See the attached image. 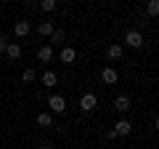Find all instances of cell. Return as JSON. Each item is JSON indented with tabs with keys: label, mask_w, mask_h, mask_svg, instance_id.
<instances>
[{
	"label": "cell",
	"mask_w": 159,
	"mask_h": 149,
	"mask_svg": "<svg viewBox=\"0 0 159 149\" xmlns=\"http://www.w3.org/2000/svg\"><path fill=\"white\" fill-rule=\"evenodd\" d=\"M48 107H51V112L61 115V112H66V99L64 96H51L48 99Z\"/></svg>",
	"instance_id": "6da1fadb"
},
{
	"label": "cell",
	"mask_w": 159,
	"mask_h": 149,
	"mask_svg": "<svg viewBox=\"0 0 159 149\" xmlns=\"http://www.w3.org/2000/svg\"><path fill=\"white\" fill-rule=\"evenodd\" d=\"M125 46H130V48H141V46H143V35L138 32V29H130V32L125 35Z\"/></svg>",
	"instance_id": "7a4b0ae2"
},
{
	"label": "cell",
	"mask_w": 159,
	"mask_h": 149,
	"mask_svg": "<svg viewBox=\"0 0 159 149\" xmlns=\"http://www.w3.org/2000/svg\"><path fill=\"white\" fill-rule=\"evenodd\" d=\"M96 104H98L96 93H85V96L80 99V109H82V112H93V109H96Z\"/></svg>",
	"instance_id": "3957f363"
},
{
	"label": "cell",
	"mask_w": 159,
	"mask_h": 149,
	"mask_svg": "<svg viewBox=\"0 0 159 149\" xmlns=\"http://www.w3.org/2000/svg\"><path fill=\"white\" fill-rule=\"evenodd\" d=\"M101 80L106 83V85H114V83L119 80V72H117L114 67H103V69H101Z\"/></svg>",
	"instance_id": "277c9868"
},
{
	"label": "cell",
	"mask_w": 159,
	"mask_h": 149,
	"mask_svg": "<svg viewBox=\"0 0 159 149\" xmlns=\"http://www.w3.org/2000/svg\"><path fill=\"white\" fill-rule=\"evenodd\" d=\"M114 131V136H130V131H133V125H130V120H125V117H122V120L117 123V125L111 128Z\"/></svg>",
	"instance_id": "5b68a950"
},
{
	"label": "cell",
	"mask_w": 159,
	"mask_h": 149,
	"mask_svg": "<svg viewBox=\"0 0 159 149\" xmlns=\"http://www.w3.org/2000/svg\"><path fill=\"white\" fill-rule=\"evenodd\" d=\"M58 59H61L64 64H72L74 59H77V51H74L72 46H66V48H61V53H58Z\"/></svg>",
	"instance_id": "8992f818"
},
{
	"label": "cell",
	"mask_w": 159,
	"mask_h": 149,
	"mask_svg": "<svg viewBox=\"0 0 159 149\" xmlns=\"http://www.w3.org/2000/svg\"><path fill=\"white\" fill-rule=\"evenodd\" d=\"M114 109H117L119 115H125L127 109H130V99H127V96H117V99H114Z\"/></svg>",
	"instance_id": "52a82bcc"
},
{
	"label": "cell",
	"mask_w": 159,
	"mask_h": 149,
	"mask_svg": "<svg viewBox=\"0 0 159 149\" xmlns=\"http://www.w3.org/2000/svg\"><path fill=\"white\" fill-rule=\"evenodd\" d=\"M37 59L43 64H48L53 59V46H43V48H37Z\"/></svg>",
	"instance_id": "ba28073f"
},
{
	"label": "cell",
	"mask_w": 159,
	"mask_h": 149,
	"mask_svg": "<svg viewBox=\"0 0 159 149\" xmlns=\"http://www.w3.org/2000/svg\"><path fill=\"white\" fill-rule=\"evenodd\" d=\"M29 29H32V27H29V22H16V24H13V32H16V37H27Z\"/></svg>",
	"instance_id": "9c48e42d"
},
{
	"label": "cell",
	"mask_w": 159,
	"mask_h": 149,
	"mask_svg": "<svg viewBox=\"0 0 159 149\" xmlns=\"http://www.w3.org/2000/svg\"><path fill=\"white\" fill-rule=\"evenodd\" d=\"M56 83H58V74L56 72H43V85H45V88H53Z\"/></svg>",
	"instance_id": "30bf717a"
},
{
	"label": "cell",
	"mask_w": 159,
	"mask_h": 149,
	"mask_svg": "<svg viewBox=\"0 0 159 149\" xmlns=\"http://www.w3.org/2000/svg\"><path fill=\"white\" fill-rule=\"evenodd\" d=\"M37 125L51 128V125H53V115H51V112H40V115H37Z\"/></svg>",
	"instance_id": "8fae6325"
},
{
	"label": "cell",
	"mask_w": 159,
	"mask_h": 149,
	"mask_svg": "<svg viewBox=\"0 0 159 149\" xmlns=\"http://www.w3.org/2000/svg\"><path fill=\"white\" fill-rule=\"evenodd\" d=\"M6 53H8L11 59H19V56H21V46H19V43H8V46H6Z\"/></svg>",
	"instance_id": "7c38bea8"
},
{
	"label": "cell",
	"mask_w": 159,
	"mask_h": 149,
	"mask_svg": "<svg viewBox=\"0 0 159 149\" xmlns=\"http://www.w3.org/2000/svg\"><path fill=\"white\" fill-rule=\"evenodd\" d=\"M109 59H114V61H117V59H122V46H119V43H114V46H109Z\"/></svg>",
	"instance_id": "4fadbf2b"
},
{
	"label": "cell",
	"mask_w": 159,
	"mask_h": 149,
	"mask_svg": "<svg viewBox=\"0 0 159 149\" xmlns=\"http://www.w3.org/2000/svg\"><path fill=\"white\" fill-rule=\"evenodd\" d=\"M53 29H56V27H53L51 22H43V24L37 27V32H40V35H45V37H51V35H53Z\"/></svg>",
	"instance_id": "5bb4252c"
},
{
	"label": "cell",
	"mask_w": 159,
	"mask_h": 149,
	"mask_svg": "<svg viewBox=\"0 0 159 149\" xmlns=\"http://www.w3.org/2000/svg\"><path fill=\"white\" fill-rule=\"evenodd\" d=\"M40 11H56V0H43V3H37Z\"/></svg>",
	"instance_id": "9a60e30c"
},
{
	"label": "cell",
	"mask_w": 159,
	"mask_h": 149,
	"mask_svg": "<svg viewBox=\"0 0 159 149\" xmlns=\"http://www.w3.org/2000/svg\"><path fill=\"white\" fill-rule=\"evenodd\" d=\"M34 77H37V72H34L32 67H29V69H24V72H21V80H24V83H32Z\"/></svg>",
	"instance_id": "2e32d148"
},
{
	"label": "cell",
	"mask_w": 159,
	"mask_h": 149,
	"mask_svg": "<svg viewBox=\"0 0 159 149\" xmlns=\"http://www.w3.org/2000/svg\"><path fill=\"white\" fill-rule=\"evenodd\" d=\"M146 13H148V16H157V13H159V3H157V0H148Z\"/></svg>",
	"instance_id": "e0dca14e"
},
{
	"label": "cell",
	"mask_w": 159,
	"mask_h": 149,
	"mask_svg": "<svg viewBox=\"0 0 159 149\" xmlns=\"http://www.w3.org/2000/svg\"><path fill=\"white\" fill-rule=\"evenodd\" d=\"M64 37H66V35H64L61 29H53V35H51V43H64Z\"/></svg>",
	"instance_id": "ac0fdd59"
},
{
	"label": "cell",
	"mask_w": 159,
	"mask_h": 149,
	"mask_svg": "<svg viewBox=\"0 0 159 149\" xmlns=\"http://www.w3.org/2000/svg\"><path fill=\"white\" fill-rule=\"evenodd\" d=\"M6 46H8V43L3 40V37H0V53H6Z\"/></svg>",
	"instance_id": "d6986e66"
},
{
	"label": "cell",
	"mask_w": 159,
	"mask_h": 149,
	"mask_svg": "<svg viewBox=\"0 0 159 149\" xmlns=\"http://www.w3.org/2000/svg\"><path fill=\"white\" fill-rule=\"evenodd\" d=\"M37 149H53V147H48V144H45V147H37Z\"/></svg>",
	"instance_id": "ffe728a7"
}]
</instances>
